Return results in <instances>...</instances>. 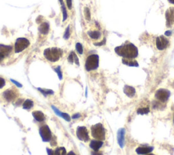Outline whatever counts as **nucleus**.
Listing matches in <instances>:
<instances>
[{
  "label": "nucleus",
  "mask_w": 174,
  "mask_h": 155,
  "mask_svg": "<svg viewBox=\"0 0 174 155\" xmlns=\"http://www.w3.org/2000/svg\"><path fill=\"white\" fill-rule=\"evenodd\" d=\"M116 53L125 59H135L138 55V49L133 44H125L115 49Z\"/></svg>",
  "instance_id": "f257e3e1"
},
{
  "label": "nucleus",
  "mask_w": 174,
  "mask_h": 155,
  "mask_svg": "<svg viewBox=\"0 0 174 155\" xmlns=\"http://www.w3.org/2000/svg\"><path fill=\"white\" fill-rule=\"evenodd\" d=\"M61 54V51L57 48H49L46 49L44 52L46 59L51 62H56L59 60L60 56Z\"/></svg>",
  "instance_id": "f03ea898"
},
{
  "label": "nucleus",
  "mask_w": 174,
  "mask_h": 155,
  "mask_svg": "<svg viewBox=\"0 0 174 155\" xmlns=\"http://www.w3.org/2000/svg\"><path fill=\"white\" fill-rule=\"evenodd\" d=\"M91 135L93 138L97 140H104L105 137V132L103 126L101 123L95 124L91 126Z\"/></svg>",
  "instance_id": "7ed1b4c3"
},
{
  "label": "nucleus",
  "mask_w": 174,
  "mask_h": 155,
  "mask_svg": "<svg viewBox=\"0 0 174 155\" xmlns=\"http://www.w3.org/2000/svg\"><path fill=\"white\" fill-rule=\"evenodd\" d=\"M100 58L97 54H91L88 56L86 61L85 68L87 71H92L97 69Z\"/></svg>",
  "instance_id": "20e7f679"
},
{
  "label": "nucleus",
  "mask_w": 174,
  "mask_h": 155,
  "mask_svg": "<svg viewBox=\"0 0 174 155\" xmlns=\"http://www.w3.org/2000/svg\"><path fill=\"white\" fill-rule=\"evenodd\" d=\"M30 42L27 38H19L16 40L14 44V51L16 53H19L27 49L29 46Z\"/></svg>",
  "instance_id": "39448f33"
},
{
  "label": "nucleus",
  "mask_w": 174,
  "mask_h": 155,
  "mask_svg": "<svg viewBox=\"0 0 174 155\" xmlns=\"http://www.w3.org/2000/svg\"><path fill=\"white\" fill-rule=\"evenodd\" d=\"M169 97H170V91L167 89H158L155 93L156 99L161 102H166L169 99Z\"/></svg>",
  "instance_id": "423d86ee"
},
{
  "label": "nucleus",
  "mask_w": 174,
  "mask_h": 155,
  "mask_svg": "<svg viewBox=\"0 0 174 155\" xmlns=\"http://www.w3.org/2000/svg\"><path fill=\"white\" fill-rule=\"evenodd\" d=\"M76 135L80 140L87 142L89 140V135L85 126H79L77 129Z\"/></svg>",
  "instance_id": "0eeeda50"
},
{
  "label": "nucleus",
  "mask_w": 174,
  "mask_h": 155,
  "mask_svg": "<svg viewBox=\"0 0 174 155\" xmlns=\"http://www.w3.org/2000/svg\"><path fill=\"white\" fill-rule=\"evenodd\" d=\"M39 134L44 141H50L52 139V133L48 126H42L39 129Z\"/></svg>",
  "instance_id": "6e6552de"
},
{
  "label": "nucleus",
  "mask_w": 174,
  "mask_h": 155,
  "mask_svg": "<svg viewBox=\"0 0 174 155\" xmlns=\"http://www.w3.org/2000/svg\"><path fill=\"white\" fill-rule=\"evenodd\" d=\"M169 44V41L165 36H161L157 37L156 40V48L160 51L166 49Z\"/></svg>",
  "instance_id": "1a4fd4ad"
},
{
  "label": "nucleus",
  "mask_w": 174,
  "mask_h": 155,
  "mask_svg": "<svg viewBox=\"0 0 174 155\" xmlns=\"http://www.w3.org/2000/svg\"><path fill=\"white\" fill-rule=\"evenodd\" d=\"M167 27H172L174 25V8L171 7L167 9L165 13Z\"/></svg>",
  "instance_id": "9d476101"
},
{
  "label": "nucleus",
  "mask_w": 174,
  "mask_h": 155,
  "mask_svg": "<svg viewBox=\"0 0 174 155\" xmlns=\"http://www.w3.org/2000/svg\"><path fill=\"white\" fill-rule=\"evenodd\" d=\"M125 129L124 128H121L118 131L117 134V141L118 145L121 148H123L125 146Z\"/></svg>",
  "instance_id": "9b49d317"
},
{
  "label": "nucleus",
  "mask_w": 174,
  "mask_h": 155,
  "mask_svg": "<svg viewBox=\"0 0 174 155\" xmlns=\"http://www.w3.org/2000/svg\"><path fill=\"white\" fill-rule=\"evenodd\" d=\"M153 150L154 147H153V146H143V147H138L135 150V151L137 154L143 155L150 153Z\"/></svg>",
  "instance_id": "f8f14e48"
},
{
  "label": "nucleus",
  "mask_w": 174,
  "mask_h": 155,
  "mask_svg": "<svg viewBox=\"0 0 174 155\" xmlns=\"http://www.w3.org/2000/svg\"><path fill=\"white\" fill-rule=\"evenodd\" d=\"M3 96L5 98L6 101H11L16 98V93H15L13 90L9 89V90H6V91H4L3 93Z\"/></svg>",
  "instance_id": "ddd939ff"
},
{
  "label": "nucleus",
  "mask_w": 174,
  "mask_h": 155,
  "mask_svg": "<svg viewBox=\"0 0 174 155\" xmlns=\"http://www.w3.org/2000/svg\"><path fill=\"white\" fill-rule=\"evenodd\" d=\"M103 143L102 141L97 140V139H93L90 143V147H91L94 151H99L100 148L103 146Z\"/></svg>",
  "instance_id": "4468645a"
},
{
  "label": "nucleus",
  "mask_w": 174,
  "mask_h": 155,
  "mask_svg": "<svg viewBox=\"0 0 174 155\" xmlns=\"http://www.w3.org/2000/svg\"><path fill=\"white\" fill-rule=\"evenodd\" d=\"M12 51V47L11 46L0 44V54H1L4 56H8Z\"/></svg>",
  "instance_id": "2eb2a0df"
},
{
  "label": "nucleus",
  "mask_w": 174,
  "mask_h": 155,
  "mask_svg": "<svg viewBox=\"0 0 174 155\" xmlns=\"http://www.w3.org/2000/svg\"><path fill=\"white\" fill-rule=\"evenodd\" d=\"M124 93L129 97H133L135 95V89L133 86L125 85L124 87Z\"/></svg>",
  "instance_id": "dca6fc26"
},
{
  "label": "nucleus",
  "mask_w": 174,
  "mask_h": 155,
  "mask_svg": "<svg viewBox=\"0 0 174 155\" xmlns=\"http://www.w3.org/2000/svg\"><path fill=\"white\" fill-rule=\"evenodd\" d=\"M122 63L125 65H128L131 67H138L139 64L137 61L134 60V59H122Z\"/></svg>",
  "instance_id": "f3484780"
},
{
  "label": "nucleus",
  "mask_w": 174,
  "mask_h": 155,
  "mask_svg": "<svg viewBox=\"0 0 174 155\" xmlns=\"http://www.w3.org/2000/svg\"><path fill=\"white\" fill-rule=\"evenodd\" d=\"M49 24L47 22H44V23H42L40 26L39 27V31L43 35H46L49 31L50 29Z\"/></svg>",
  "instance_id": "a211bd4d"
},
{
  "label": "nucleus",
  "mask_w": 174,
  "mask_h": 155,
  "mask_svg": "<svg viewBox=\"0 0 174 155\" xmlns=\"http://www.w3.org/2000/svg\"><path fill=\"white\" fill-rule=\"evenodd\" d=\"M32 114L33 116L34 117V119H36L37 121L42 122L45 120L44 114L42 112H40V111H34V112L32 113Z\"/></svg>",
  "instance_id": "6ab92c4d"
},
{
  "label": "nucleus",
  "mask_w": 174,
  "mask_h": 155,
  "mask_svg": "<svg viewBox=\"0 0 174 155\" xmlns=\"http://www.w3.org/2000/svg\"><path fill=\"white\" fill-rule=\"evenodd\" d=\"M88 35H89L90 38L92 39H94V40H97V39L100 38V37L101 36V32L99 31H89L88 32Z\"/></svg>",
  "instance_id": "aec40b11"
},
{
  "label": "nucleus",
  "mask_w": 174,
  "mask_h": 155,
  "mask_svg": "<svg viewBox=\"0 0 174 155\" xmlns=\"http://www.w3.org/2000/svg\"><path fill=\"white\" fill-rule=\"evenodd\" d=\"M55 155H67V151L64 147L57 148L54 151Z\"/></svg>",
  "instance_id": "412c9836"
},
{
  "label": "nucleus",
  "mask_w": 174,
  "mask_h": 155,
  "mask_svg": "<svg viewBox=\"0 0 174 155\" xmlns=\"http://www.w3.org/2000/svg\"><path fill=\"white\" fill-rule=\"evenodd\" d=\"M23 106L24 109L28 110V109L32 108V107L34 106V102H33V101H32V100H30V99H27L23 103Z\"/></svg>",
  "instance_id": "4be33fe9"
},
{
  "label": "nucleus",
  "mask_w": 174,
  "mask_h": 155,
  "mask_svg": "<svg viewBox=\"0 0 174 155\" xmlns=\"http://www.w3.org/2000/svg\"><path fill=\"white\" fill-rule=\"evenodd\" d=\"M150 112V109L149 108H139L137 110V113L138 114L144 115V114H147Z\"/></svg>",
  "instance_id": "5701e85b"
},
{
  "label": "nucleus",
  "mask_w": 174,
  "mask_h": 155,
  "mask_svg": "<svg viewBox=\"0 0 174 155\" xmlns=\"http://www.w3.org/2000/svg\"><path fill=\"white\" fill-rule=\"evenodd\" d=\"M84 13L85 19L87 21H91V12H90L89 8L85 7L84 9Z\"/></svg>",
  "instance_id": "b1692460"
},
{
  "label": "nucleus",
  "mask_w": 174,
  "mask_h": 155,
  "mask_svg": "<svg viewBox=\"0 0 174 155\" xmlns=\"http://www.w3.org/2000/svg\"><path fill=\"white\" fill-rule=\"evenodd\" d=\"M37 89H38V90L40 91V92L42 93L44 96L48 95H52V94H53V91H52V90H49V89H40V88H38Z\"/></svg>",
  "instance_id": "393cba45"
},
{
  "label": "nucleus",
  "mask_w": 174,
  "mask_h": 155,
  "mask_svg": "<svg viewBox=\"0 0 174 155\" xmlns=\"http://www.w3.org/2000/svg\"><path fill=\"white\" fill-rule=\"evenodd\" d=\"M76 49L77 52H78L80 54H83V51H84L83 46H82V45L80 43L78 42L76 44Z\"/></svg>",
  "instance_id": "a878e982"
},
{
  "label": "nucleus",
  "mask_w": 174,
  "mask_h": 155,
  "mask_svg": "<svg viewBox=\"0 0 174 155\" xmlns=\"http://www.w3.org/2000/svg\"><path fill=\"white\" fill-rule=\"evenodd\" d=\"M62 6V13H63V21H65L66 19H67V10H66V8L64 4H63Z\"/></svg>",
  "instance_id": "bb28decb"
},
{
  "label": "nucleus",
  "mask_w": 174,
  "mask_h": 155,
  "mask_svg": "<svg viewBox=\"0 0 174 155\" xmlns=\"http://www.w3.org/2000/svg\"><path fill=\"white\" fill-rule=\"evenodd\" d=\"M54 71H56L57 75H58L59 79L60 80H62L63 78V74H62V71H61V67L60 66H58L56 68H54Z\"/></svg>",
  "instance_id": "cd10ccee"
},
{
  "label": "nucleus",
  "mask_w": 174,
  "mask_h": 155,
  "mask_svg": "<svg viewBox=\"0 0 174 155\" xmlns=\"http://www.w3.org/2000/svg\"><path fill=\"white\" fill-rule=\"evenodd\" d=\"M69 36H70V29H69V26H68L67 29H65V34L63 35V38H64V39H65V40H67V39L69 38Z\"/></svg>",
  "instance_id": "c85d7f7f"
},
{
  "label": "nucleus",
  "mask_w": 174,
  "mask_h": 155,
  "mask_svg": "<svg viewBox=\"0 0 174 155\" xmlns=\"http://www.w3.org/2000/svg\"><path fill=\"white\" fill-rule=\"evenodd\" d=\"M51 108H52V110H54V112H55V114H56L57 115H58L59 116H62V114H63V112H61V111H59L58 109H57V108H55V107L54 106H51Z\"/></svg>",
  "instance_id": "c756f323"
},
{
  "label": "nucleus",
  "mask_w": 174,
  "mask_h": 155,
  "mask_svg": "<svg viewBox=\"0 0 174 155\" xmlns=\"http://www.w3.org/2000/svg\"><path fill=\"white\" fill-rule=\"evenodd\" d=\"M74 52H72L71 53L69 54V56H68V58H67L68 61H69L70 63H73L74 62Z\"/></svg>",
  "instance_id": "7c9ffc66"
},
{
  "label": "nucleus",
  "mask_w": 174,
  "mask_h": 155,
  "mask_svg": "<svg viewBox=\"0 0 174 155\" xmlns=\"http://www.w3.org/2000/svg\"><path fill=\"white\" fill-rule=\"evenodd\" d=\"M61 118H63V119H65L66 121L69 122L70 121H71V118H70L69 115L68 114H66V113H63L62 116H61Z\"/></svg>",
  "instance_id": "2f4dec72"
},
{
  "label": "nucleus",
  "mask_w": 174,
  "mask_h": 155,
  "mask_svg": "<svg viewBox=\"0 0 174 155\" xmlns=\"http://www.w3.org/2000/svg\"><path fill=\"white\" fill-rule=\"evenodd\" d=\"M5 84H6L5 80H4L3 78L0 77V89L3 88V87L5 86Z\"/></svg>",
  "instance_id": "473e14b6"
},
{
  "label": "nucleus",
  "mask_w": 174,
  "mask_h": 155,
  "mask_svg": "<svg viewBox=\"0 0 174 155\" xmlns=\"http://www.w3.org/2000/svg\"><path fill=\"white\" fill-rule=\"evenodd\" d=\"M66 3H67L68 9L71 10L72 8V0H66Z\"/></svg>",
  "instance_id": "72a5a7b5"
},
{
  "label": "nucleus",
  "mask_w": 174,
  "mask_h": 155,
  "mask_svg": "<svg viewBox=\"0 0 174 155\" xmlns=\"http://www.w3.org/2000/svg\"><path fill=\"white\" fill-rule=\"evenodd\" d=\"M74 62L76 63V65H79V64H80V63H79V60H78V56H77V55L76 54V53H74Z\"/></svg>",
  "instance_id": "f704fd0d"
},
{
  "label": "nucleus",
  "mask_w": 174,
  "mask_h": 155,
  "mask_svg": "<svg viewBox=\"0 0 174 155\" xmlns=\"http://www.w3.org/2000/svg\"><path fill=\"white\" fill-rule=\"evenodd\" d=\"M10 80H11V81H12V82L14 83V84L15 85H16V86L20 87V88H21V87H22V84H21V83H19V82H18L17 81H16V80H13V79H10Z\"/></svg>",
  "instance_id": "c9c22d12"
},
{
  "label": "nucleus",
  "mask_w": 174,
  "mask_h": 155,
  "mask_svg": "<svg viewBox=\"0 0 174 155\" xmlns=\"http://www.w3.org/2000/svg\"><path fill=\"white\" fill-rule=\"evenodd\" d=\"M105 39H104V40H103L102 41H101V42H98V43H95L94 44L95 46H102L103 44H105Z\"/></svg>",
  "instance_id": "e433bc0d"
},
{
  "label": "nucleus",
  "mask_w": 174,
  "mask_h": 155,
  "mask_svg": "<svg viewBox=\"0 0 174 155\" xmlns=\"http://www.w3.org/2000/svg\"><path fill=\"white\" fill-rule=\"evenodd\" d=\"M47 152H48V155H55L54 154V152L52 151V150L48 149V148H47Z\"/></svg>",
  "instance_id": "4c0bfd02"
},
{
  "label": "nucleus",
  "mask_w": 174,
  "mask_h": 155,
  "mask_svg": "<svg viewBox=\"0 0 174 155\" xmlns=\"http://www.w3.org/2000/svg\"><path fill=\"white\" fill-rule=\"evenodd\" d=\"M91 155H103V154L99 151H94L92 152Z\"/></svg>",
  "instance_id": "58836bf2"
},
{
  "label": "nucleus",
  "mask_w": 174,
  "mask_h": 155,
  "mask_svg": "<svg viewBox=\"0 0 174 155\" xmlns=\"http://www.w3.org/2000/svg\"><path fill=\"white\" fill-rule=\"evenodd\" d=\"M80 116V114H74L73 116H72V119H78V118H79Z\"/></svg>",
  "instance_id": "ea45409f"
},
{
  "label": "nucleus",
  "mask_w": 174,
  "mask_h": 155,
  "mask_svg": "<svg viewBox=\"0 0 174 155\" xmlns=\"http://www.w3.org/2000/svg\"><path fill=\"white\" fill-rule=\"evenodd\" d=\"M165 35L167 36H170L171 35V31H167L165 33Z\"/></svg>",
  "instance_id": "a19ab883"
},
{
  "label": "nucleus",
  "mask_w": 174,
  "mask_h": 155,
  "mask_svg": "<svg viewBox=\"0 0 174 155\" xmlns=\"http://www.w3.org/2000/svg\"><path fill=\"white\" fill-rule=\"evenodd\" d=\"M67 155H76V154H75L74 152L71 151V152H69L68 154H67Z\"/></svg>",
  "instance_id": "79ce46f5"
},
{
  "label": "nucleus",
  "mask_w": 174,
  "mask_h": 155,
  "mask_svg": "<svg viewBox=\"0 0 174 155\" xmlns=\"http://www.w3.org/2000/svg\"><path fill=\"white\" fill-rule=\"evenodd\" d=\"M4 57V55H2L1 54H0V61H1L2 59H3Z\"/></svg>",
  "instance_id": "37998d69"
},
{
  "label": "nucleus",
  "mask_w": 174,
  "mask_h": 155,
  "mask_svg": "<svg viewBox=\"0 0 174 155\" xmlns=\"http://www.w3.org/2000/svg\"><path fill=\"white\" fill-rule=\"evenodd\" d=\"M168 1H169V2H170L171 4H174V0H168Z\"/></svg>",
  "instance_id": "c03bdc74"
},
{
  "label": "nucleus",
  "mask_w": 174,
  "mask_h": 155,
  "mask_svg": "<svg viewBox=\"0 0 174 155\" xmlns=\"http://www.w3.org/2000/svg\"><path fill=\"white\" fill-rule=\"evenodd\" d=\"M59 2H60V3H61V5H63V0H59Z\"/></svg>",
  "instance_id": "a18cd8bd"
},
{
  "label": "nucleus",
  "mask_w": 174,
  "mask_h": 155,
  "mask_svg": "<svg viewBox=\"0 0 174 155\" xmlns=\"http://www.w3.org/2000/svg\"><path fill=\"white\" fill-rule=\"evenodd\" d=\"M147 155H155V154H147Z\"/></svg>",
  "instance_id": "49530a36"
},
{
  "label": "nucleus",
  "mask_w": 174,
  "mask_h": 155,
  "mask_svg": "<svg viewBox=\"0 0 174 155\" xmlns=\"http://www.w3.org/2000/svg\"><path fill=\"white\" fill-rule=\"evenodd\" d=\"M173 123H174V117H173Z\"/></svg>",
  "instance_id": "de8ad7c7"
}]
</instances>
